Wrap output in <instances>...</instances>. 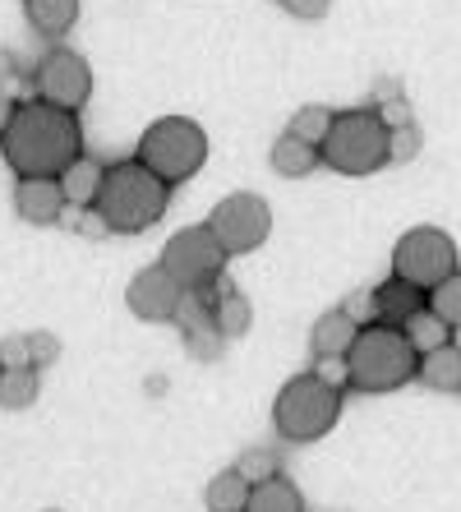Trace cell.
<instances>
[{
	"label": "cell",
	"instance_id": "14",
	"mask_svg": "<svg viewBox=\"0 0 461 512\" xmlns=\"http://www.w3.org/2000/svg\"><path fill=\"white\" fill-rule=\"evenodd\" d=\"M355 333H360V323H355L351 314L337 305V310L319 314V319H314V328H309V356H314V360H346Z\"/></svg>",
	"mask_w": 461,
	"mask_h": 512
},
{
	"label": "cell",
	"instance_id": "21",
	"mask_svg": "<svg viewBox=\"0 0 461 512\" xmlns=\"http://www.w3.org/2000/svg\"><path fill=\"white\" fill-rule=\"evenodd\" d=\"M37 397H42V370L14 365L0 374V411H33Z\"/></svg>",
	"mask_w": 461,
	"mask_h": 512
},
{
	"label": "cell",
	"instance_id": "37",
	"mask_svg": "<svg viewBox=\"0 0 461 512\" xmlns=\"http://www.w3.org/2000/svg\"><path fill=\"white\" fill-rule=\"evenodd\" d=\"M5 79H14V56L10 51H0V84H5Z\"/></svg>",
	"mask_w": 461,
	"mask_h": 512
},
{
	"label": "cell",
	"instance_id": "8",
	"mask_svg": "<svg viewBox=\"0 0 461 512\" xmlns=\"http://www.w3.org/2000/svg\"><path fill=\"white\" fill-rule=\"evenodd\" d=\"M208 231H213L217 245L231 259L236 254H254L272 236V208H268V199H259V194H249V190L226 194V199H217L213 213H208Z\"/></svg>",
	"mask_w": 461,
	"mask_h": 512
},
{
	"label": "cell",
	"instance_id": "35",
	"mask_svg": "<svg viewBox=\"0 0 461 512\" xmlns=\"http://www.w3.org/2000/svg\"><path fill=\"white\" fill-rule=\"evenodd\" d=\"M388 97H402V79L383 74L379 84H374V102H369V107H379V102H388Z\"/></svg>",
	"mask_w": 461,
	"mask_h": 512
},
{
	"label": "cell",
	"instance_id": "34",
	"mask_svg": "<svg viewBox=\"0 0 461 512\" xmlns=\"http://www.w3.org/2000/svg\"><path fill=\"white\" fill-rule=\"evenodd\" d=\"M79 231H83V236H93V240L111 236V231H107V222H102V213H97V208H83V222H79Z\"/></svg>",
	"mask_w": 461,
	"mask_h": 512
},
{
	"label": "cell",
	"instance_id": "13",
	"mask_svg": "<svg viewBox=\"0 0 461 512\" xmlns=\"http://www.w3.org/2000/svg\"><path fill=\"white\" fill-rule=\"evenodd\" d=\"M374 305H379V323H397V328H402L406 319H415V314L429 305V291L397 273H388L374 286Z\"/></svg>",
	"mask_w": 461,
	"mask_h": 512
},
{
	"label": "cell",
	"instance_id": "18",
	"mask_svg": "<svg viewBox=\"0 0 461 512\" xmlns=\"http://www.w3.org/2000/svg\"><path fill=\"white\" fill-rule=\"evenodd\" d=\"M102 176H107V162H97V157H74L70 167L60 171V190H65V203L70 208H93L97 203V190H102Z\"/></svg>",
	"mask_w": 461,
	"mask_h": 512
},
{
	"label": "cell",
	"instance_id": "30",
	"mask_svg": "<svg viewBox=\"0 0 461 512\" xmlns=\"http://www.w3.org/2000/svg\"><path fill=\"white\" fill-rule=\"evenodd\" d=\"M342 310L351 314L360 328H365V323H379V305H374V291H351V296L342 300Z\"/></svg>",
	"mask_w": 461,
	"mask_h": 512
},
{
	"label": "cell",
	"instance_id": "7",
	"mask_svg": "<svg viewBox=\"0 0 461 512\" xmlns=\"http://www.w3.org/2000/svg\"><path fill=\"white\" fill-rule=\"evenodd\" d=\"M457 268H461L457 240L438 227H411L392 245V273L415 286H425V291H434V286L443 282V277H452Z\"/></svg>",
	"mask_w": 461,
	"mask_h": 512
},
{
	"label": "cell",
	"instance_id": "28",
	"mask_svg": "<svg viewBox=\"0 0 461 512\" xmlns=\"http://www.w3.org/2000/svg\"><path fill=\"white\" fill-rule=\"evenodd\" d=\"M236 471L254 485V480H263V476H277L282 471V462H277V453L272 448H245V453L236 457Z\"/></svg>",
	"mask_w": 461,
	"mask_h": 512
},
{
	"label": "cell",
	"instance_id": "9",
	"mask_svg": "<svg viewBox=\"0 0 461 512\" xmlns=\"http://www.w3.org/2000/svg\"><path fill=\"white\" fill-rule=\"evenodd\" d=\"M226 259H231V254L217 245V236L208 231V222H203V227H180L176 236L162 245V259L157 263H162L185 291H194V286L222 282Z\"/></svg>",
	"mask_w": 461,
	"mask_h": 512
},
{
	"label": "cell",
	"instance_id": "38",
	"mask_svg": "<svg viewBox=\"0 0 461 512\" xmlns=\"http://www.w3.org/2000/svg\"><path fill=\"white\" fill-rule=\"evenodd\" d=\"M452 346H457V351H461V328H452Z\"/></svg>",
	"mask_w": 461,
	"mask_h": 512
},
{
	"label": "cell",
	"instance_id": "36",
	"mask_svg": "<svg viewBox=\"0 0 461 512\" xmlns=\"http://www.w3.org/2000/svg\"><path fill=\"white\" fill-rule=\"evenodd\" d=\"M10 116H14V97L0 88V134H5V125H10Z\"/></svg>",
	"mask_w": 461,
	"mask_h": 512
},
{
	"label": "cell",
	"instance_id": "20",
	"mask_svg": "<svg viewBox=\"0 0 461 512\" xmlns=\"http://www.w3.org/2000/svg\"><path fill=\"white\" fill-rule=\"evenodd\" d=\"M213 323H217V333H222L226 342H236V337L249 333V323H254V305H249V296L240 291V286L222 282V296H217V305H213Z\"/></svg>",
	"mask_w": 461,
	"mask_h": 512
},
{
	"label": "cell",
	"instance_id": "16",
	"mask_svg": "<svg viewBox=\"0 0 461 512\" xmlns=\"http://www.w3.org/2000/svg\"><path fill=\"white\" fill-rule=\"evenodd\" d=\"M79 0H24V19L42 42H60L70 37L74 24H79Z\"/></svg>",
	"mask_w": 461,
	"mask_h": 512
},
{
	"label": "cell",
	"instance_id": "2",
	"mask_svg": "<svg viewBox=\"0 0 461 512\" xmlns=\"http://www.w3.org/2000/svg\"><path fill=\"white\" fill-rule=\"evenodd\" d=\"M93 208L102 213L111 236H143L171 208V185L162 176H153L139 157L107 162V176H102V190H97Z\"/></svg>",
	"mask_w": 461,
	"mask_h": 512
},
{
	"label": "cell",
	"instance_id": "26",
	"mask_svg": "<svg viewBox=\"0 0 461 512\" xmlns=\"http://www.w3.org/2000/svg\"><path fill=\"white\" fill-rule=\"evenodd\" d=\"M420 148H425V134H420V125H397V130H388V167H406V162H415L420 157Z\"/></svg>",
	"mask_w": 461,
	"mask_h": 512
},
{
	"label": "cell",
	"instance_id": "22",
	"mask_svg": "<svg viewBox=\"0 0 461 512\" xmlns=\"http://www.w3.org/2000/svg\"><path fill=\"white\" fill-rule=\"evenodd\" d=\"M245 503H249V480L240 476L236 466L217 471V476L203 485V508L208 512H245Z\"/></svg>",
	"mask_w": 461,
	"mask_h": 512
},
{
	"label": "cell",
	"instance_id": "23",
	"mask_svg": "<svg viewBox=\"0 0 461 512\" xmlns=\"http://www.w3.org/2000/svg\"><path fill=\"white\" fill-rule=\"evenodd\" d=\"M402 333L411 337V346L420 351V356H425V351H434V346H443V342H452V328H448L443 319H438V314L429 310V305H425L420 314H415V319H406V323H402Z\"/></svg>",
	"mask_w": 461,
	"mask_h": 512
},
{
	"label": "cell",
	"instance_id": "1",
	"mask_svg": "<svg viewBox=\"0 0 461 512\" xmlns=\"http://www.w3.org/2000/svg\"><path fill=\"white\" fill-rule=\"evenodd\" d=\"M0 157L14 176H60L74 157H83L79 111L51 107L42 97L14 102V116L0 134Z\"/></svg>",
	"mask_w": 461,
	"mask_h": 512
},
{
	"label": "cell",
	"instance_id": "10",
	"mask_svg": "<svg viewBox=\"0 0 461 512\" xmlns=\"http://www.w3.org/2000/svg\"><path fill=\"white\" fill-rule=\"evenodd\" d=\"M33 93L51 107H65V111H83L93 102V65L70 47H51L47 56L33 65Z\"/></svg>",
	"mask_w": 461,
	"mask_h": 512
},
{
	"label": "cell",
	"instance_id": "29",
	"mask_svg": "<svg viewBox=\"0 0 461 512\" xmlns=\"http://www.w3.org/2000/svg\"><path fill=\"white\" fill-rule=\"evenodd\" d=\"M28 360H33L37 370H47V365H56L60 360V337L47 333V328H37V333H28Z\"/></svg>",
	"mask_w": 461,
	"mask_h": 512
},
{
	"label": "cell",
	"instance_id": "5",
	"mask_svg": "<svg viewBox=\"0 0 461 512\" xmlns=\"http://www.w3.org/2000/svg\"><path fill=\"white\" fill-rule=\"evenodd\" d=\"M319 153L323 167L337 171V176H374V171L388 167V125L374 107L337 111Z\"/></svg>",
	"mask_w": 461,
	"mask_h": 512
},
{
	"label": "cell",
	"instance_id": "39",
	"mask_svg": "<svg viewBox=\"0 0 461 512\" xmlns=\"http://www.w3.org/2000/svg\"><path fill=\"white\" fill-rule=\"evenodd\" d=\"M42 512H60V508H42Z\"/></svg>",
	"mask_w": 461,
	"mask_h": 512
},
{
	"label": "cell",
	"instance_id": "41",
	"mask_svg": "<svg viewBox=\"0 0 461 512\" xmlns=\"http://www.w3.org/2000/svg\"><path fill=\"white\" fill-rule=\"evenodd\" d=\"M277 5H282V0H277Z\"/></svg>",
	"mask_w": 461,
	"mask_h": 512
},
{
	"label": "cell",
	"instance_id": "31",
	"mask_svg": "<svg viewBox=\"0 0 461 512\" xmlns=\"http://www.w3.org/2000/svg\"><path fill=\"white\" fill-rule=\"evenodd\" d=\"M282 10L291 14V19H305V24H319V19H328L332 0H282Z\"/></svg>",
	"mask_w": 461,
	"mask_h": 512
},
{
	"label": "cell",
	"instance_id": "33",
	"mask_svg": "<svg viewBox=\"0 0 461 512\" xmlns=\"http://www.w3.org/2000/svg\"><path fill=\"white\" fill-rule=\"evenodd\" d=\"M0 365H5V370H14V365H33V360H28V333L24 337H5V342H0Z\"/></svg>",
	"mask_w": 461,
	"mask_h": 512
},
{
	"label": "cell",
	"instance_id": "17",
	"mask_svg": "<svg viewBox=\"0 0 461 512\" xmlns=\"http://www.w3.org/2000/svg\"><path fill=\"white\" fill-rule=\"evenodd\" d=\"M245 512H305V494L286 471H277V476H263L249 485Z\"/></svg>",
	"mask_w": 461,
	"mask_h": 512
},
{
	"label": "cell",
	"instance_id": "25",
	"mask_svg": "<svg viewBox=\"0 0 461 512\" xmlns=\"http://www.w3.org/2000/svg\"><path fill=\"white\" fill-rule=\"evenodd\" d=\"M429 310L448 323V328H461V268L429 291Z\"/></svg>",
	"mask_w": 461,
	"mask_h": 512
},
{
	"label": "cell",
	"instance_id": "4",
	"mask_svg": "<svg viewBox=\"0 0 461 512\" xmlns=\"http://www.w3.org/2000/svg\"><path fill=\"white\" fill-rule=\"evenodd\" d=\"M346 406V388L328 383L319 370L309 374H291V379L277 388V402H272V429L282 443H319L328 439L337 420H342Z\"/></svg>",
	"mask_w": 461,
	"mask_h": 512
},
{
	"label": "cell",
	"instance_id": "11",
	"mask_svg": "<svg viewBox=\"0 0 461 512\" xmlns=\"http://www.w3.org/2000/svg\"><path fill=\"white\" fill-rule=\"evenodd\" d=\"M180 296H185V286L166 273L162 263L139 268V273L130 277V286H125V305H130V314L139 323H176Z\"/></svg>",
	"mask_w": 461,
	"mask_h": 512
},
{
	"label": "cell",
	"instance_id": "40",
	"mask_svg": "<svg viewBox=\"0 0 461 512\" xmlns=\"http://www.w3.org/2000/svg\"><path fill=\"white\" fill-rule=\"evenodd\" d=\"M0 374H5V365H0Z\"/></svg>",
	"mask_w": 461,
	"mask_h": 512
},
{
	"label": "cell",
	"instance_id": "32",
	"mask_svg": "<svg viewBox=\"0 0 461 512\" xmlns=\"http://www.w3.org/2000/svg\"><path fill=\"white\" fill-rule=\"evenodd\" d=\"M383 116V125H388V130H397V125H411V102H406V93L402 97H388V102H379V107H374Z\"/></svg>",
	"mask_w": 461,
	"mask_h": 512
},
{
	"label": "cell",
	"instance_id": "3",
	"mask_svg": "<svg viewBox=\"0 0 461 512\" xmlns=\"http://www.w3.org/2000/svg\"><path fill=\"white\" fill-rule=\"evenodd\" d=\"M415 370H420V351L397 323H365L346 351V388L365 397L397 393L415 383Z\"/></svg>",
	"mask_w": 461,
	"mask_h": 512
},
{
	"label": "cell",
	"instance_id": "19",
	"mask_svg": "<svg viewBox=\"0 0 461 512\" xmlns=\"http://www.w3.org/2000/svg\"><path fill=\"white\" fill-rule=\"evenodd\" d=\"M415 379L425 383L429 393H461V351L452 342L425 351V356H420V370H415Z\"/></svg>",
	"mask_w": 461,
	"mask_h": 512
},
{
	"label": "cell",
	"instance_id": "15",
	"mask_svg": "<svg viewBox=\"0 0 461 512\" xmlns=\"http://www.w3.org/2000/svg\"><path fill=\"white\" fill-rule=\"evenodd\" d=\"M268 167L282 180H305L323 167V153H319V143H305L291 130H282L277 143H272V153H268Z\"/></svg>",
	"mask_w": 461,
	"mask_h": 512
},
{
	"label": "cell",
	"instance_id": "27",
	"mask_svg": "<svg viewBox=\"0 0 461 512\" xmlns=\"http://www.w3.org/2000/svg\"><path fill=\"white\" fill-rule=\"evenodd\" d=\"M185 351H190L194 360H203V365H208V360H222V351H226V337L217 333V323H203V328H185Z\"/></svg>",
	"mask_w": 461,
	"mask_h": 512
},
{
	"label": "cell",
	"instance_id": "12",
	"mask_svg": "<svg viewBox=\"0 0 461 512\" xmlns=\"http://www.w3.org/2000/svg\"><path fill=\"white\" fill-rule=\"evenodd\" d=\"M65 190L56 176H14V213L28 227H56L65 217Z\"/></svg>",
	"mask_w": 461,
	"mask_h": 512
},
{
	"label": "cell",
	"instance_id": "6",
	"mask_svg": "<svg viewBox=\"0 0 461 512\" xmlns=\"http://www.w3.org/2000/svg\"><path fill=\"white\" fill-rule=\"evenodd\" d=\"M134 157L176 190V185H185V180H194L203 171V162H208V134L190 116H162L139 134Z\"/></svg>",
	"mask_w": 461,
	"mask_h": 512
},
{
	"label": "cell",
	"instance_id": "24",
	"mask_svg": "<svg viewBox=\"0 0 461 512\" xmlns=\"http://www.w3.org/2000/svg\"><path fill=\"white\" fill-rule=\"evenodd\" d=\"M332 116H337V111L323 107V102H305V107L291 116L286 130L296 134V139H305V143H323L328 139V130H332Z\"/></svg>",
	"mask_w": 461,
	"mask_h": 512
}]
</instances>
